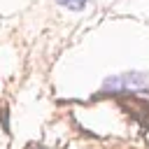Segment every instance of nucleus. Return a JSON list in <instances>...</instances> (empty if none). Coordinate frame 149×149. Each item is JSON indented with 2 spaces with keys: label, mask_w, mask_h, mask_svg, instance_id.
Masks as SVG:
<instances>
[{
  "label": "nucleus",
  "mask_w": 149,
  "mask_h": 149,
  "mask_svg": "<svg viewBox=\"0 0 149 149\" xmlns=\"http://www.w3.org/2000/svg\"><path fill=\"white\" fill-rule=\"evenodd\" d=\"M149 84V74L147 72H123V74H112L105 79L102 84V93H119L126 88H142Z\"/></svg>",
  "instance_id": "1"
},
{
  "label": "nucleus",
  "mask_w": 149,
  "mask_h": 149,
  "mask_svg": "<svg viewBox=\"0 0 149 149\" xmlns=\"http://www.w3.org/2000/svg\"><path fill=\"white\" fill-rule=\"evenodd\" d=\"M56 2L63 5V7H68V9H74V12H79V9H84L88 5V0H56Z\"/></svg>",
  "instance_id": "2"
},
{
  "label": "nucleus",
  "mask_w": 149,
  "mask_h": 149,
  "mask_svg": "<svg viewBox=\"0 0 149 149\" xmlns=\"http://www.w3.org/2000/svg\"><path fill=\"white\" fill-rule=\"evenodd\" d=\"M35 149H42V147H35Z\"/></svg>",
  "instance_id": "3"
}]
</instances>
